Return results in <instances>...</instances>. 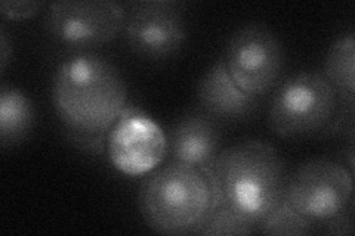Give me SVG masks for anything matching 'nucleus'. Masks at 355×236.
Masks as SVG:
<instances>
[{
    "instance_id": "obj_1",
    "label": "nucleus",
    "mask_w": 355,
    "mask_h": 236,
    "mask_svg": "<svg viewBox=\"0 0 355 236\" xmlns=\"http://www.w3.org/2000/svg\"><path fill=\"white\" fill-rule=\"evenodd\" d=\"M52 104L71 139L103 154L111 127L128 108L126 82L104 56L77 52L53 73Z\"/></svg>"
},
{
    "instance_id": "obj_2",
    "label": "nucleus",
    "mask_w": 355,
    "mask_h": 236,
    "mask_svg": "<svg viewBox=\"0 0 355 236\" xmlns=\"http://www.w3.org/2000/svg\"><path fill=\"white\" fill-rule=\"evenodd\" d=\"M138 206L151 230L184 236L197 235L222 204L212 168L168 161L154 168L142 182Z\"/></svg>"
},
{
    "instance_id": "obj_3",
    "label": "nucleus",
    "mask_w": 355,
    "mask_h": 236,
    "mask_svg": "<svg viewBox=\"0 0 355 236\" xmlns=\"http://www.w3.org/2000/svg\"><path fill=\"white\" fill-rule=\"evenodd\" d=\"M220 204L257 228L286 192V164L272 145L244 140L220 151L212 165Z\"/></svg>"
},
{
    "instance_id": "obj_4",
    "label": "nucleus",
    "mask_w": 355,
    "mask_h": 236,
    "mask_svg": "<svg viewBox=\"0 0 355 236\" xmlns=\"http://www.w3.org/2000/svg\"><path fill=\"white\" fill-rule=\"evenodd\" d=\"M352 117L354 105L342 99L323 73H299L277 87L268 126L279 138L305 139L340 130Z\"/></svg>"
},
{
    "instance_id": "obj_5",
    "label": "nucleus",
    "mask_w": 355,
    "mask_h": 236,
    "mask_svg": "<svg viewBox=\"0 0 355 236\" xmlns=\"http://www.w3.org/2000/svg\"><path fill=\"white\" fill-rule=\"evenodd\" d=\"M284 199L315 226L354 210V179L345 164L313 158L287 179Z\"/></svg>"
},
{
    "instance_id": "obj_6",
    "label": "nucleus",
    "mask_w": 355,
    "mask_h": 236,
    "mask_svg": "<svg viewBox=\"0 0 355 236\" xmlns=\"http://www.w3.org/2000/svg\"><path fill=\"white\" fill-rule=\"evenodd\" d=\"M126 5L111 0H71L48 6L44 28L49 36L79 52L99 48L123 33Z\"/></svg>"
},
{
    "instance_id": "obj_7",
    "label": "nucleus",
    "mask_w": 355,
    "mask_h": 236,
    "mask_svg": "<svg viewBox=\"0 0 355 236\" xmlns=\"http://www.w3.org/2000/svg\"><path fill=\"white\" fill-rule=\"evenodd\" d=\"M224 61L243 92L262 98L279 84L284 65L283 44L271 28L250 22L231 36Z\"/></svg>"
},
{
    "instance_id": "obj_8",
    "label": "nucleus",
    "mask_w": 355,
    "mask_h": 236,
    "mask_svg": "<svg viewBox=\"0 0 355 236\" xmlns=\"http://www.w3.org/2000/svg\"><path fill=\"white\" fill-rule=\"evenodd\" d=\"M123 35L128 46L142 58L168 60L181 51L187 39L184 6L169 0L129 3Z\"/></svg>"
},
{
    "instance_id": "obj_9",
    "label": "nucleus",
    "mask_w": 355,
    "mask_h": 236,
    "mask_svg": "<svg viewBox=\"0 0 355 236\" xmlns=\"http://www.w3.org/2000/svg\"><path fill=\"white\" fill-rule=\"evenodd\" d=\"M105 146L113 165L132 177L151 173L168 155L163 130L133 107H128L111 127Z\"/></svg>"
},
{
    "instance_id": "obj_10",
    "label": "nucleus",
    "mask_w": 355,
    "mask_h": 236,
    "mask_svg": "<svg viewBox=\"0 0 355 236\" xmlns=\"http://www.w3.org/2000/svg\"><path fill=\"white\" fill-rule=\"evenodd\" d=\"M222 131L219 121L202 109L187 112L176 120L166 134L168 160L196 165L205 170L212 168L220 152Z\"/></svg>"
},
{
    "instance_id": "obj_11",
    "label": "nucleus",
    "mask_w": 355,
    "mask_h": 236,
    "mask_svg": "<svg viewBox=\"0 0 355 236\" xmlns=\"http://www.w3.org/2000/svg\"><path fill=\"white\" fill-rule=\"evenodd\" d=\"M198 108L216 121L239 122L257 114L262 98L248 95L232 80L224 58H219L197 84Z\"/></svg>"
},
{
    "instance_id": "obj_12",
    "label": "nucleus",
    "mask_w": 355,
    "mask_h": 236,
    "mask_svg": "<svg viewBox=\"0 0 355 236\" xmlns=\"http://www.w3.org/2000/svg\"><path fill=\"white\" fill-rule=\"evenodd\" d=\"M36 121L35 105L17 89L3 86L0 92V145L2 148L24 142Z\"/></svg>"
},
{
    "instance_id": "obj_13",
    "label": "nucleus",
    "mask_w": 355,
    "mask_h": 236,
    "mask_svg": "<svg viewBox=\"0 0 355 236\" xmlns=\"http://www.w3.org/2000/svg\"><path fill=\"white\" fill-rule=\"evenodd\" d=\"M323 75L336 89L345 102L354 105L355 92V35L348 31L340 35L327 51Z\"/></svg>"
},
{
    "instance_id": "obj_14",
    "label": "nucleus",
    "mask_w": 355,
    "mask_h": 236,
    "mask_svg": "<svg viewBox=\"0 0 355 236\" xmlns=\"http://www.w3.org/2000/svg\"><path fill=\"white\" fill-rule=\"evenodd\" d=\"M315 224L299 215L286 199L258 226V232L262 235L306 236L315 233Z\"/></svg>"
},
{
    "instance_id": "obj_15",
    "label": "nucleus",
    "mask_w": 355,
    "mask_h": 236,
    "mask_svg": "<svg viewBox=\"0 0 355 236\" xmlns=\"http://www.w3.org/2000/svg\"><path fill=\"white\" fill-rule=\"evenodd\" d=\"M257 232V228L243 220L234 211L225 206L216 207L212 215L197 232L200 236H243Z\"/></svg>"
},
{
    "instance_id": "obj_16",
    "label": "nucleus",
    "mask_w": 355,
    "mask_h": 236,
    "mask_svg": "<svg viewBox=\"0 0 355 236\" xmlns=\"http://www.w3.org/2000/svg\"><path fill=\"white\" fill-rule=\"evenodd\" d=\"M42 2H5L0 3V14L9 21H24L40 12Z\"/></svg>"
},
{
    "instance_id": "obj_17",
    "label": "nucleus",
    "mask_w": 355,
    "mask_h": 236,
    "mask_svg": "<svg viewBox=\"0 0 355 236\" xmlns=\"http://www.w3.org/2000/svg\"><path fill=\"white\" fill-rule=\"evenodd\" d=\"M326 233L330 235H352L354 233V210L343 212L342 216L324 224Z\"/></svg>"
},
{
    "instance_id": "obj_18",
    "label": "nucleus",
    "mask_w": 355,
    "mask_h": 236,
    "mask_svg": "<svg viewBox=\"0 0 355 236\" xmlns=\"http://www.w3.org/2000/svg\"><path fill=\"white\" fill-rule=\"evenodd\" d=\"M12 58V44L9 43L5 27L0 30V69L5 71L8 61Z\"/></svg>"
}]
</instances>
